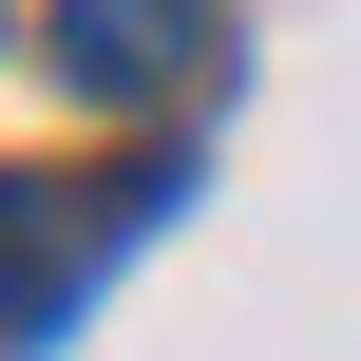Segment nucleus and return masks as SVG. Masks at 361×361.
Masks as SVG:
<instances>
[{"instance_id":"obj_2","label":"nucleus","mask_w":361,"mask_h":361,"mask_svg":"<svg viewBox=\"0 0 361 361\" xmlns=\"http://www.w3.org/2000/svg\"><path fill=\"white\" fill-rule=\"evenodd\" d=\"M38 57H57V95H76V114H171V95L228 57V19H209V0H57V38H38Z\"/></svg>"},{"instance_id":"obj_1","label":"nucleus","mask_w":361,"mask_h":361,"mask_svg":"<svg viewBox=\"0 0 361 361\" xmlns=\"http://www.w3.org/2000/svg\"><path fill=\"white\" fill-rule=\"evenodd\" d=\"M171 190H190L171 152H133V171H0V343H57V324L95 305V267H114Z\"/></svg>"}]
</instances>
